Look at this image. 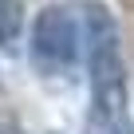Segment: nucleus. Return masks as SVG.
<instances>
[{
	"label": "nucleus",
	"mask_w": 134,
	"mask_h": 134,
	"mask_svg": "<svg viewBox=\"0 0 134 134\" xmlns=\"http://www.w3.org/2000/svg\"><path fill=\"white\" fill-rule=\"evenodd\" d=\"M83 36H87V71H91V95L99 118L110 126L114 118H126L122 110V47H118V24L103 4L83 8Z\"/></svg>",
	"instance_id": "f257e3e1"
},
{
	"label": "nucleus",
	"mask_w": 134,
	"mask_h": 134,
	"mask_svg": "<svg viewBox=\"0 0 134 134\" xmlns=\"http://www.w3.org/2000/svg\"><path fill=\"white\" fill-rule=\"evenodd\" d=\"M32 51L40 63L51 67H67L79 55V24L67 4H47L32 20Z\"/></svg>",
	"instance_id": "f03ea898"
},
{
	"label": "nucleus",
	"mask_w": 134,
	"mask_h": 134,
	"mask_svg": "<svg viewBox=\"0 0 134 134\" xmlns=\"http://www.w3.org/2000/svg\"><path fill=\"white\" fill-rule=\"evenodd\" d=\"M24 28V8L20 0H0V43H12Z\"/></svg>",
	"instance_id": "7ed1b4c3"
},
{
	"label": "nucleus",
	"mask_w": 134,
	"mask_h": 134,
	"mask_svg": "<svg viewBox=\"0 0 134 134\" xmlns=\"http://www.w3.org/2000/svg\"><path fill=\"white\" fill-rule=\"evenodd\" d=\"M107 134H134V130H130V122H126V118H114V122L107 126Z\"/></svg>",
	"instance_id": "20e7f679"
},
{
	"label": "nucleus",
	"mask_w": 134,
	"mask_h": 134,
	"mask_svg": "<svg viewBox=\"0 0 134 134\" xmlns=\"http://www.w3.org/2000/svg\"><path fill=\"white\" fill-rule=\"evenodd\" d=\"M0 134H24L20 126H12V122H4V118H0Z\"/></svg>",
	"instance_id": "39448f33"
}]
</instances>
